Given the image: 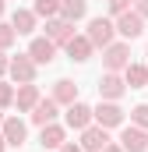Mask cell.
I'll return each instance as SVG.
<instances>
[{"label": "cell", "instance_id": "27", "mask_svg": "<svg viewBox=\"0 0 148 152\" xmlns=\"http://www.w3.org/2000/svg\"><path fill=\"white\" fill-rule=\"evenodd\" d=\"M57 152H81V145H78V142H64Z\"/></svg>", "mask_w": 148, "mask_h": 152}, {"label": "cell", "instance_id": "2", "mask_svg": "<svg viewBox=\"0 0 148 152\" xmlns=\"http://www.w3.org/2000/svg\"><path fill=\"white\" fill-rule=\"evenodd\" d=\"M36 64H32V57L28 53H18V57H11L7 60V75H11V81L14 85H25V81H36Z\"/></svg>", "mask_w": 148, "mask_h": 152}, {"label": "cell", "instance_id": "32", "mask_svg": "<svg viewBox=\"0 0 148 152\" xmlns=\"http://www.w3.org/2000/svg\"><path fill=\"white\" fill-rule=\"evenodd\" d=\"M0 124H4V110H0Z\"/></svg>", "mask_w": 148, "mask_h": 152}, {"label": "cell", "instance_id": "11", "mask_svg": "<svg viewBox=\"0 0 148 152\" xmlns=\"http://www.w3.org/2000/svg\"><path fill=\"white\" fill-rule=\"evenodd\" d=\"M64 120H67L71 131H85V127L92 124V106H85L81 99H74L71 106H67V113H64Z\"/></svg>", "mask_w": 148, "mask_h": 152}, {"label": "cell", "instance_id": "16", "mask_svg": "<svg viewBox=\"0 0 148 152\" xmlns=\"http://www.w3.org/2000/svg\"><path fill=\"white\" fill-rule=\"evenodd\" d=\"M36 21L39 18L28 11V7H18V11L11 14V28H14L18 36H32V32H36Z\"/></svg>", "mask_w": 148, "mask_h": 152}, {"label": "cell", "instance_id": "5", "mask_svg": "<svg viewBox=\"0 0 148 152\" xmlns=\"http://www.w3.org/2000/svg\"><path fill=\"white\" fill-rule=\"evenodd\" d=\"M0 134H4L7 149H21V145H25V138H28V127H25V120H21V117H4Z\"/></svg>", "mask_w": 148, "mask_h": 152}, {"label": "cell", "instance_id": "15", "mask_svg": "<svg viewBox=\"0 0 148 152\" xmlns=\"http://www.w3.org/2000/svg\"><path fill=\"white\" fill-rule=\"evenodd\" d=\"M57 113H60V106H57L53 99H39L36 106L28 110V117H32V124H36V127H46V124H53V120H57Z\"/></svg>", "mask_w": 148, "mask_h": 152}, {"label": "cell", "instance_id": "20", "mask_svg": "<svg viewBox=\"0 0 148 152\" xmlns=\"http://www.w3.org/2000/svg\"><path fill=\"white\" fill-rule=\"evenodd\" d=\"M85 14H88V0H60V18L81 21Z\"/></svg>", "mask_w": 148, "mask_h": 152}, {"label": "cell", "instance_id": "29", "mask_svg": "<svg viewBox=\"0 0 148 152\" xmlns=\"http://www.w3.org/2000/svg\"><path fill=\"white\" fill-rule=\"evenodd\" d=\"M102 152H123V149H120V142H110V145H106Z\"/></svg>", "mask_w": 148, "mask_h": 152}, {"label": "cell", "instance_id": "26", "mask_svg": "<svg viewBox=\"0 0 148 152\" xmlns=\"http://www.w3.org/2000/svg\"><path fill=\"white\" fill-rule=\"evenodd\" d=\"M131 11H134V14H141V18L148 21V0H134V4H131Z\"/></svg>", "mask_w": 148, "mask_h": 152}, {"label": "cell", "instance_id": "18", "mask_svg": "<svg viewBox=\"0 0 148 152\" xmlns=\"http://www.w3.org/2000/svg\"><path fill=\"white\" fill-rule=\"evenodd\" d=\"M39 142H42V149H60V145L67 142V127H60V124L53 120V124H46V127H42Z\"/></svg>", "mask_w": 148, "mask_h": 152}, {"label": "cell", "instance_id": "8", "mask_svg": "<svg viewBox=\"0 0 148 152\" xmlns=\"http://www.w3.org/2000/svg\"><path fill=\"white\" fill-rule=\"evenodd\" d=\"M123 92H127V85H123V75H116V71H106V75L99 78V99H106V103H116Z\"/></svg>", "mask_w": 148, "mask_h": 152}, {"label": "cell", "instance_id": "30", "mask_svg": "<svg viewBox=\"0 0 148 152\" xmlns=\"http://www.w3.org/2000/svg\"><path fill=\"white\" fill-rule=\"evenodd\" d=\"M4 149H7V142H4V134H0V152H4Z\"/></svg>", "mask_w": 148, "mask_h": 152}, {"label": "cell", "instance_id": "24", "mask_svg": "<svg viewBox=\"0 0 148 152\" xmlns=\"http://www.w3.org/2000/svg\"><path fill=\"white\" fill-rule=\"evenodd\" d=\"M7 106H14V85L0 78V110H7Z\"/></svg>", "mask_w": 148, "mask_h": 152}, {"label": "cell", "instance_id": "33", "mask_svg": "<svg viewBox=\"0 0 148 152\" xmlns=\"http://www.w3.org/2000/svg\"><path fill=\"white\" fill-rule=\"evenodd\" d=\"M145 57H148V53H145Z\"/></svg>", "mask_w": 148, "mask_h": 152}, {"label": "cell", "instance_id": "28", "mask_svg": "<svg viewBox=\"0 0 148 152\" xmlns=\"http://www.w3.org/2000/svg\"><path fill=\"white\" fill-rule=\"evenodd\" d=\"M7 60H11V57H7V53H4V50H0V78L7 75Z\"/></svg>", "mask_w": 148, "mask_h": 152}, {"label": "cell", "instance_id": "7", "mask_svg": "<svg viewBox=\"0 0 148 152\" xmlns=\"http://www.w3.org/2000/svg\"><path fill=\"white\" fill-rule=\"evenodd\" d=\"M81 152H102L106 145H110V131L106 127H99V124H88L85 131H81Z\"/></svg>", "mask_w": 148, "mask_h": 152}, {"label": "cell", "instance_id": "6", "mask_svg": "<svg viewBox=\"0 0 148 152\" xmlns=\"http://www.w3.org/2000/svg\"><path fill=\"white\" fill-rule=\"evenodd\" d=\"M92 124H99V127H106V131H110V127H120V124H123L120 103H106V99H102V103L92 110Z\"/></svg>", "mask_w": 148, "mask_h": 152}, {"label": "cell", "instance_id": "17", "mask_svg": "<svg viewBox=\"0 0 148 152\" xmlns=\"http://www.w3.org/2000/svg\"><path fill=\"white\" fill-rule=\"evenodd\" d=\"M57 106H71L74 99H78V85L67 81V78H60V81H53V96H49Z\"/></svg>", "mask_w": 148, "mask_h": 152}, {"label": "cell", "instance_id": "9", "mask_svg": "<svg viewBox=\"0 0 148 152\" xmlns=\"http://www.w3.org/2000/svg\"><path fill=\"white\" fill-rule=\"evenodd\" d=\"M74 36V21H67V18H46V39L53 42V46H64L67 39Z\"/></svg>", "mask_w": 148, "mask_h": 152}, {"label": "cell", "instance_id": "13", "mask_svg": "<svg viewBox=\"0 0 148 152\" xmlns=\"http://www.w3.org/2000/svg\"><path fill=\"white\" fill-rule=\"evenodd\" d=\"M120 149L123 152H148V131L141 127H123V134H120Z\"/></svg>", "mask_w": 148, "mask_h": 152}, {"label": "cell", "instance_id": "1", "mask_svg": "<svg viewBox=\"0 0 148 152\" xmlns=\"http://www.w3.org/2000/svg\"><path fill=\"white\" fill-rule=\"evenodd\" d=\"M88 42L95 46V50H106L113 42V36H116V28H113V18H92L88 21Z\"/></svg>", "mask_w": 148, "mask_h": 152}, {"label": "cell", "instance_id": "12", "mask_svg": "<svg viewBox=\"0 0 148 152\" xmlns=\"http://www.w3.org/2000/svg\"><path fill=\"white\" fill-rule=\"evenodd\" d=\"M64 50H67V57H71L74 64H85V60L95 53V46L88 42V36H78V32H74V36L64 42Z\"/></svg>", "mask_w": 148, "mask_h": 152}, {"label": "cell", "instance_id": "4", "mask_svg": "<svg viewBox=\"0 0 148 152\" xmlns=\"http://www.w3.org/2000/svg\"><path fill=\"white\" fill-rule=\"evenodd\" d=\"M127 64H131V46H127V42H110V46L102 50V67H106V71H116V75H120Z\"/></svg>", "mask_w": 148, "mask_h": 152}, {"label": "cell", "instance_id": "14", "mask_svg": "<svg viewBox=\"0 0 148 152\" xmlns=\"http://www.w3.org/2000/svg\"><path fill=\"white\" fill-rule=\"evenodd\" d=\"M39 99H42V96H39V85H36V81H25V85L14 88V106H18V113H28Z\"/></svg>", "mask_w": 148, "mask_h": 152}, {"label": "cell", "instance_id": "19", "mask_svg": "<svg viewBox=\"0 0 148 152\" xmlns=\"http://www.w3.org/2000/svg\"><path fill=\"white\" fill-rule=\"evenodd\" d=\"M123 85L127 88H145L148 85V64H127L123 67Z\"/></svg>", "mask_w": 148, "mask_h": 152}, {"label": "cell", "instance_id": "23", "mask_svg": "<svg viewBox=\"0 0 148 152\" xmlns=\"http://www.w3.org/2000/svg\"><path fill=\"white\" fill-rule=\"evenodd\" d=\"M14 39H18V32L11 28V21H0V50H11Z\"/></svg>", "mask_w": 148, "mask_h": 152}, {"label": "cell", "instance_id": "22", "mask_svg": "<svg viewBox=\"0 0 148 152\" xmlns=\"http://www.w3.org/2000/svg\"><path fill=\"white\" fill-rule=\"evenodd\" d=\"M131 124H134V127H141V131H148V103H141V106H134V110H131Z\"/></svg>", "mask_w": 148, "mask_h": 152}, {"label": "cell", "instance_id": "3", "mask_svg": "<svg viewBox=\"0 0 148 152\" xmlns=\"http://www.w3.org/2000/svg\"><path fill=\"white\" fill-rule=\"evenodd\" d=\"M113 28H116V36H123L127 42H131V39H138L141 32H145V18L134 14V11H123V14L113 18Z\"/></svg>", "mask_w": 148, "mask_h": 152}, {"label": "cell", "instance_id": "21", "mask_svg": "<svg viewBox=\"0 0 148 152\" xmlns=\"http://www.w3.org/2000/svg\"><path fill=\"white\" fill-rule=\"evenodd\" d=\"M32 14L36 18H57L60 14V0H36L32 4Z\"/></svg>", "mask_w": 148, "mask_h": 152}, {"label": "cell", "instance_id": "25", "mask_svg": "<svg viewBox=\"0 0 148 152\" xmlns=\"http://www.w3.org/2000/svg\"><path fill=\"white\" fill-rule=\"evenodd\" d=\"M131 4H134V0H110V18L123 14V11H131Z\"/></svg>", "mask_w": 148, "mask_h": 152}, {"label": "cell", "instance_id": "31", "mask_svg": "<svg viewBox=\"0 0 148 152\" xmlns=\"http://www.w3.org/2000/svg\"><path fill=\"white\" fill-rule=\"evenodd\" d=\"M4 7H7V4H4V0H0V18H4Z\"/></svg>", "mask_w": 148, "mask_h": 152}, {"label": "cell", "instance_id": "10", "mask_svg": "<svg viewBox=\"0 0 148 152\" xmlns=\"http://www.w3.org/2000/svg\"><path fill=\"white\" fill-rule=\"evenodd\" d=\"M28 57H32V64H36V67H42V64H53L57 46H53L46 36H36L32 42H28Z\"/></svg>", "mask_w": 148, "mask_h": 152}]
</instances>
